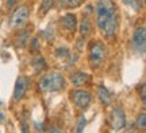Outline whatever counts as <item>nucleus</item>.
Here are the masks:
<instances>
[{"mask_svg":"<svg viewBox=\"0 0 146 133\" xmlns=\"http://www.w3.org/2000/svg\"><path fill=\"white\" fill-rule=\"evenodd\" d=\"M95 12H96V24L99 30L104 27V24L115 14H118L114 0H98Z\"/></svg>","mask_w":146,"mask_h":133,"instance_id":"nucleus-1","label":"nucleus"},{"mask_svg":"<svg viewBox=\"0 0 146 133\" xmlns=\"http://www.w3.org/2000/svg\"><path fill=\"white\" fill-rule=\"evenodd\" d=\"M65 87V78L61 73L52 71L46 73L39 79V89L43 93H56Z\"/></svg>","mask_w":146,"mask_h":133,"instance_id":"nucleus-2","label":"nucleus"},{"mask_svg":"<svg viewBox=\"0 0 146 133\" xmlns=\"http://www.w3.org/2000/svg\"><path fill=\"white\" fill-rule=\"evenodd\" d=\"M107 55V50L106 46L102 42H92L89 45V54H88V61L92 69L99 67L106 59Z\"/></svg>","mask_w":146,"mask_h":133,"instance_id":"nucleus-3","label":"nucleus"},{"mask_svg":"<svg viewBox=\"0 0 146 133\" xmlns=\"http://www.w3.org/2000/svg\"><path fill=\"white\" fill-rule=\"evenodd\" d=\"M70 100L72 102L80 109H87L89 106V104L92 101V96L89 92L81 90V89H76L70 92Z\"/></svg>","mask_w":146,"mask_h":133,"instance_id":"nucleus-4","label":"nucleus"},{"mask_svg":"<svg viewBox=\"0 0 146 133\" xmlns=\"http://www.w3.org/2000/svg\"><path fill=\"white\" fill-rule=\"evenodd\" d=\"M110 125L114 130H122L126 126V114L120 106L112 109V112L110 114Z\"/></svg>","mask_w":146,"mask_h":133,"instance_id":"nucleus-5","label":"nucleus"},{"mask_svg":"<svg viewBox=\"0 0 146 133\" xmlns=\"http://www.w3.org/2000/svg\"><path fill=\"white\" fill-rule=\"evenodd\" d=\"M133 48L137 54H145L146 50V30L145 27L137 28L133 35Z\"/></svg>","mask_w":146,"mask_h":133,"instance_id":"nucleus-6","label":"nucleus"},{"mask_svg":"<svg viewBox=\"0 0 146 133\" xmlns=\"http://www.w3.org/2000/svg\"><path fill=\"white\" fill-rule=\"evenodd\" d=\"M29 8H27L26 5H21V7H18L15 11H14V14L11 16L10 19V26L12 28H16V27H21L23 26L25 23L27 22L29 19Z\"/></svg>","mask_w":146,"mask_h":133,"instance_id":"nucleus-7","label":"nucleus"},{"mask_svg":"<svg viewBox=\"0 0 146 133\" xmlns=\"http://www.w3.org/2000/svg\"><path fill=\"white\" fill-rule=\"evenodd\" d=\"M27 87H29V78L21 75L16 79L15 87H14V100L15 101H19L21 98H23V96L26 94Z\"/></svg>","mask_w":146,"mask_h":133,"instance_id":"nucleus-8","label":"nucleus"},{"mask_svg":"<svg viewBox=\"0 0 146 133\" xmlns=\"http://www.w3.org/2000/svg\"><path fill=\"white\" fill-rule=\"evenodd\" d=\"M70 82L74 86H83L89 82V75L85 71H74L70 74Z\"/></svg>","mask_w":146,"mask_h":133,"instance_id":"nucleus-9","label":"nucleus"},{"mask_svg":"<svg viewBox=\"0 0 146 133\" xmlns=\"http://www.w3.org/2000/svg\"><path fill=\"white\" fill-rule=\"evenodd\" d=\"M61 23H62V26L68 31L74 32L76 31V26H77V18H76L74 14H66L65 16L61 18Z\"/></svg>","mask_w":146,"mask_h":133,"instance_id":"nucleus-10","label":"nucleus"},{"mask_svg":"<svg viewBox=\"0 0 146 133\" xmlns=\"http://www.w3.org/2000/svg\"><path fill=\"white\" fill-rule=\"evenodd\" d=\"M91 32H92L91 20H89V18L84 16V19L81 20V23H80V34H81L83 38H87V36L91 35Z\"/></svg>","mask_w":146,"mask_h":133,"instance_id":"nucleus-11","label":"nucleus"},{"mask_svg":"<svg viewBox=\"0 0 146 133\" xmlns=\"http://www.w3.org/2000/svg\"><path fill=\"white\" fill-rule=\"evenodd\" d=\"M98 92H99V100L102 101L103 105H110L111 102V94L110 92L107 90V87H104L103 85H100L99 89H98Z\"/></svg>","mask_w":146,"mask_h":133,"instance_id":"nucleus-12","label":"nucleus"},{"mask_svg":"<svg viewBox=\"0 0 146 133\" xmlns=\"http://www.w3.org/2000/svg\"><path fill=\"white\" fill-rule=\"evenodd\" d=\"M16 43H18V46L19 47H25L26 46L27 41H30V35H29V32L27 31H21V34H19V36L16 38Z\"/></svg>","mask_w":146,"mask_h":133,"instance_id":"nucleus-13","label":"nucleus"},{"mask_svg":"<svg viewBox=\"0 0 146 133\" xmlns=\"http://www.w3.org/2000/svg\"><path fill=\"white\" fill-rule=\"evenodd\" d=\"M33 66L35 69V71H41L42 69L46 67V61H45V58H42V56L35 58V59L33 61Z\"/></svg>","mask_w":146,"mask_h":133,"instance_id":"nucleus-14","label":"nucleus"},{"mask_svg":"<svg viewBox=\"0 0 146 133\" xmlns=\"http://www.w3.org/2000/svg\"><path fill=\"white\" fill-rule=\"evenodd\" d=\"M135 126L138 129H143L146 128V116H145V113H141L139 116H138V118H137V121H135Z\"/></svg>","mask_w":146,"mask_h":133,"instance_id":"nucleus-15","label":"nucleus"},{"mask_svg":"<svg viewBox=\"0 0 146 133\" xmlns=\"http://www.w3.org/2000/svg\"><path fill=\"white\" fill-rule=\"evenodd\" d=\"M53 0H42L41 3V14H46L47 11L52 8Z\"/></svg>","mask_w":146,"mask_h":133,"instance_id":"nucleus-16","label":"nucleus"},{"mask_svg":"<svg viewBox=\"0 0 146 133\" xmlns=\"http://www.w3.org/2000/svg\"><path fill=\"white\" fill-rule=\"evenodd\" d=\"M85 125H87V120H85V117H81L80 120H78L77 125H76V130H74V133H83L84 129H85Z\"/></svg>","mask_w":146,"mask_h":133,"instance_id":"nucleus-17","label":"nucleus"},{"mask_svg":"<svg viewBox=\"0 0 146 133\" xmlns=\"http://www.w3.org/2000/svg\"><path fill=\"white\" fill-rule=\"evenodd\" d=\"M30 48H31V51H34V52L39 51V41H38V39H31V42H30Z\"/></svg>","mask_w":146,"mask_h":133,"instance_id":"nucleus-18","label":"nucleus"},{"mask_svg":"<svg viewBox=\"0 0 146 133\" xmlns=\"http://www.w3.org/2000/svg\"><path fill=\"white\" fill-rule=\"evenodd\" d=\"M56 54H57V56H60V58L64 59V58H68L69 56V50L68 48H58Z\"/></svg>","mask_w":146,"mask_h":133,"instance_id":"nucleus-19","label":"nucleus"},{"mask_svg":"<svg viewBox=\"0 0 146 133\" xmlns=\"http://www.w3.org/2000/svg\"><path fill=\"white\" fill-rule=\"evenodd\" d=\"M84 0H66V3H68L69 7H72V8H76V7H80V5L83 4Z\"/></svg>","mask_w":146,"mask_h":133,"instance_id":"nucleus-20","label":"nucleus"},{"mask_svg":"<svg viewBox=\"0 0 146 133\" xmlns=\"http://www.w3.org/2000/svg\"><path fill=\"white\" fill-rule=\"evenodd\" d=\"M141 100H142V102L145 104V101H146V85L145 83L141 85Z\"/></svg>","mask_w":146,"mask_h":133,"instance_id":"nucleus-21","label":"nucleus"},{"mask_svg":"<svg viewBox=\"0 0 146 133\" xmlns=\"http://www.w3.org/2000/svg\"><path fill=\"white\" fill-rule=\"evenodd\" d=\"M18 1H19V0H5V7H7V8H11V7L15 5Z\"/></svg>","mask_w":146,"mask_h":133,"instance_id":"nucleus-22","label":"nucleus"},{"mask_svg":"<svg viewBox=\"0 0 146 133\" xmlns=\"http://www.w3.org/2000/svg\"><path fill=\"white\" fill-rule=\"evenodd\" d=\"M22 130H23V133H29V126H27V124H22Z\"/></svg>","mask_w":146,"mask_h":133,"instance_id":"nucleus-23","label":"nucleus"},{"mask_svg":"<svg viewBox=\"0 0 146 133\" xmlns=\"http://www.w3.org/2000/svg\"><path fill=\"white\" fill-rule=\"evenodd\" d=\"M3 121H4V114L0 112V123H3Z\"/></svg>","mask_w":146,"mask_h":133,"instance_id":"nucleus-24","label":"nucleus"}]
</instances>
